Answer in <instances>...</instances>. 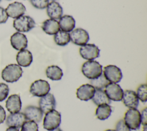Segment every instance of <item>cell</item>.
<instances>
[{"instance_id":"obj_1","label":"cell","mask_w":147,"mask_h":131,"mask_svg":"<svg viewBox=\"0 0 147 131\" xmlns=\"http://www.w3.org/2000/svg\"><path fill=\"white\" fill-rule=\"evenodd\" d=\"M22 73L21 66L16 64H10L3 68L1 72V77L6 82L13 83L18 80Z\"/></svg>"},{"instance_id":"obj_2","label":"cell","mask_w":147,"mask_h":131,"mask_svg":"<svg viewBox=\"0 0 147 131\" xmlns=\"http://www.w3.org/2000/svg\"><path fill=\"white\" fill-rule=\"evenodd\" d=\"M83 74L89 79H94L102 74V66L96 61L88 60L82 67Z\"/></svg>"},{"instance_id":"obj_3","label":"cell","mask_w":147,"mask_h":131,"mask_svg":"<svg viewBox=\"0 0 147 131\" xmlns=\"http://www.w3.org/2000/svg\"><path fill=\"white\" fill-rule=\"evenodd\" d=\"M61 114L55 110H52L45 114L43 120V127L50 131L59 128L61 124Z\"/></svg>"},{"instance_id":"obj_4","label":"cell","mask_w":147,"mask_h":131,"mask_svg":"<svg viewBox=\"0 0 147 131\" xmlns=\"http://www.w3.org/2000/svg\"><path fill=\"white\" fill-rule=\"evenodd\" d=\"M124 121L132 130H137L141 124V114L137 109H129L125 114Z\"/></svg>"},{"instance_id":"obj_5","label":"cell","mask_w":147,"mask_h":131,"mask_svg":"<svg viewBox=\"0 0 147 131\" xmlns=\"http://www.w3.org/2000/svg\"><path fill=\"white\" fill-rule=\"evenodd\" d=\"M35 21L28 16H21L13 21L14 28L20 32H28L35 27Z\"/></svg>"},{"instance_id":"obj_6","label":"cell","mask_w":147,"mask_h":131,"mask_svg":"<svg viewBox=\"0 0 147 131\" xmlns=\"http://www.w3.org/2000/svg\"><path fill=\"white\" fill-rule=\"evenodd\" d=\"M51 87L47 81L39 79L32 83L29 91L33 96L41 97L49 93Z\"/></svg>"},{"instance_id":"obj_7","label":"cell","mask_w":147,"mask_h":131,"mask_svg":"<svg viewBox=\"0 0 147 131\" xmlns=\"http://www.w3.org/2000/svg\"><path fill=\"white\" fill-rule=\"evenodd\" d=\"M103 75L106 79L111 83H117L122 78V74L119 68L114 65H109L104 68Z\"/></svg>"},{"instance_id":"obj_8","label":"cell","mask_w":147,"mask_h":131,"mask_svg":"<svg viewBox=\"0 0 147 131\" xmlns=\"http://www.w3.org/2000/svg\"><path fill=\"white\" fill-rule=\"evenodd\" d=\"M100 50L93 44H86L81 46L79 49L80 56L86 60H93L99 56Z\"/></svg>"},{"instance_id":"obj_9","label":"cell","mask_w":147,"mask_h":131,"mask_svg":"<svg viewBox=\"0 0 147 131\" xmlns=\"http://www.w3.org/2000/svg\"><path fill=\"white\" fill-rule=\"evenodd\" d=\"M90 37L88 32L82 28H76L71 31L70 40L77 45L82 46L87 43Z\"/></svg>"},{"instance_id":"obj_10","label":"cell","mask_w":147,"mask_h":131,"mask_svg":"<svg viewBox=\"0 0 147 131\" xmlns=\"http://www.w3.org/2000/svg\"><path fill=\"white\" fill-rule=\"evenodd\" d=\"M105 92L110 100L122 101L123 91L120 86L115 83H109L105 88Z\"/></svg>"},{"instance_id":"obj_11","label":"cell","mask_w":147,"mask_h":131,"mask_svg":"<svg viewBox=\"0 0 147 131\" xmlns=\"http://www.w3.org/2000/svg\"><path fill=\"white\" fill-rule=\"evenodd\" d=\"M39 107L43 113H47L56 107V100L52 94L48 93L45 95L40 97L38 101Z\"/></svg>"},{"instance_id":"obj_12","label":"cell","mask_w":147,"mask_h":131,"mask_svg":"<svg viewBox=\"0 0 147 131\" xmlns=\"http://www.w3.org/2000/svg\"><path fill=\"white\" fill-rule=\"evenodd\" d=\"M24 114L25 115L26 120L33 121L36 123L41 122L43 116V113L40 107L32 105L26 107L24 109Z\"/></svg>"},{"instance_id":"obj_13","label":"cell","mask_w":147,"mask_h":131,"mask_svg":"<svg viewBox=\"0 0 147 131\" xmlns=\"http://www.w3.org/2000/svg\"><path fill=\"white\" fill-rule=\"evenodd\" d=\"M26 121V118L24 113L19 111L10 113L6 120V124L9 127H15L19 129Z\"/></svg>"},{"instance_id":"obj_14","label":"cell","mask_w":147,"mask_h":131,"mask_svg":"<svg viewBox=\"0 0 147 131\" xmlns=\"http://www.w3.org/2000/svg\"><path fill=\"white\" fill-rule=\"evenodd\" d=\"M8 17L17 18L23 16L26 11L25 6L21 2H14L10 3L5 9Z\"/></svg>"},{"instance_id":"obj_15","label":"cell","mask_w":147,"mask_h":131,"mask_svg":"<svg viewBox=\"0 0 147 131\" xmlns=\"http://www.w3.org/2000/svg\"><path fill=\"white\" fill-rule=\"evenodd\" d=\"M10 43L13 48L21 51L28 47V39L23 33L16 32L10 37Z\"/></svg>"},{"instance_id":"obj_16","label":"cell","mask_w":147,"mask_h":131,"mask_svg":"<svg viewBox=\"0 0 147 131\" xmlns=\"http://www.w3.org/2000/svg\"><path fill=\"white\" fill-rule=\"evenodd\" d=\"M95 91V88L90 84L80 86L76 90V97L81 101H87L91 99Z\"/></svg>"},{"instance_id":"obj_17","label":"cell","mask_w":147,"mask_h":131,"mask_svg":"<svg viewBox=\"0 0 147 131\" xmlns=\"http://www.w3.org/2000/svg\"><path fill=\"white\" fill-rule=\"evenodd\" d=\"M5 106L7 111L10 113L19 112L22 106L20 96L18 94H12L10 95L6 101Z\"/></svg>"},{"instance_id":"obj_18","label":"cell","mask_w":147,"mask_h":131,"mask_svg":"<svg viewBox=\"0 0 147 131\" xmlns=\"http://www.w3.org/2000/svg\"><path fill=\"white\" fill-rule=\"evenodd\" d=\"M123 104L130 109H136L139 103V99L135 91L127 90L123 92L122 99Z\"/></svg>"},{"instance_id":"obj_19","label":"cell","mask_w":147,"mask_h":131,"mask_svg":"<svg viewBox=\"0 0 147 131\" xmlns=\"http://www.w3.org/2000/svg\"><path fill=\"white\" fill-rule=\"evenodd\" d=\"M63 13L62 7L56 1L49 3L47 7V13L51 19L56 20L60 19L62 17Z\"/></svg>"},{"instance_id":"obj_20","label":"cell","mask_w":147,"mask_h":131,"mask_svg":"<svg viewBox=\"0 0 147 131\" xmlns=\"http://www.w3.org/2000/svg\"><path fill=\"white\" fill-rule=\"evenodd\" d=\"M16 60L20 66L27 67L32 63L33 56L32 53L28 49H22L17 53Z\"/></svg>"},{"instance_id":"obj_21","label":"cell","mask_w":147,"mask_h":131,"mask_svg":"<svg viewBox=\"0 0 147 131\" xmlns=\"http://www.w3.org/2000/svg\"><path fill=\"white\" fill-rule=\"evenodd\" d=\"M41 28L43 31L49 35L55 34L60 30L59 22L53 19H48L42 22Z\"/></svg>"},{"instance_id":"obj_22","label":"cell","mask_w":147,"mask_h":131,"mask_svg":"<svg viewBox=\"0 0 147 131\" xmlns=\"http://www.w3.org/2000/svg\"><path fill=\"white\" fill-rule=\"evenodd\" d=\"M60 28L64 32H71L75 26V21L72 16L64 15L62 16L59 22Z\"/></svg>"},{"instance_id":"obj_23","label":"cell","mask_w":147,"mask_h":131,"mask_svg":"<svg viewBox=\"0 0 147 131\" xmlns=\"http://www.w3.org/2000/svg\"><path fill=\"white\" fill-rule=\"evenodd\" d=\"M93 102L97 106L102 104H110L111 100L107 96L103 90H95L94 95L92 98Z\"/></svg>"},{"instance_id":"obj_24","label":"cell","mask_w":147,"mask_h":131,"mask_svg":"<svg viewBox=\"0 0 147 131\" xmlns=\"http://www.w3.org/2000/svg\"><path fill=\"white\" fill-rule=\"evenodd\" d=\"M112 112L111 107L108 104L99 105L96 109L95 115L96 118L100 120H105L111 115Z\"/></svg>"},{"instance_id":"obj_25","label":"cell","mask_w":147,"mask_h":131,"mask_svg":"<svg viewBox=\"0 0 147 131\" xmlns=\"http://www.w3.org/2000/svg\"><path fill=\"white\" fill-rule=\"evenodd\" d=\"M47 78L52 80H59L61 79L63 73L62 70L57 66H50L46 69Z\"/></svg>"},{"instance_id":"obj_26","label":"cell","mask_w":147,"mask_h":131,"mask_svg":"<svg viewBox=\"0 0 147 131\" xmlns=\"http://www.w3.org/2000/svg\"><path fill=\"white\" fill-rule=\"evenodd\" d=\"M55 43L59 46H65L70 41V34L63 30H59L54 34Z\"/></svg>"},{"instance_id":"obj_27","label":"cell","mask_w":147,"mask_h":131,"mask_svg":"<svg viewBox=\"0 0 147 131\" xmlns=\"http://www.w3.org/2000/svg\"><path fill=\"white\" fill-rule=\"evenodd\" d=\"M110 82L106 79L102 74L98 78L91 79L90 84L92 86L95 90H103Z\"/></svg>"},{"instance_id":"obj_28","label":"cell","mask_w":147,"mask_h":131,"mask_svg":"<svg viewBox=\"0 0 147 131\" xmlns=\"http://www.w3.org/2000/svg\"><path fill=\"white\" fill-rule=\"evenodd\" d=\"M136 95L141 102L145 103L147 101V86L146 84H141L137 89Z\"/></svg>"},{"instance_id":"obj_29","label":"cell","mask_w":147,"mask_h":131,"mask_svg":"<svg viewBox=\"0 0 147 131\" xmlns=\"http://www.w3.org/2000/svg\"><path fill=\"white\" fill-rule=\"evenodd\" d=\"M21 131H38V126L34 121H26L22 125Z\"/></svg>"},{"instance_id":"obj_30","label":"cell","mask_w":147,"mask_h":131,"mask_svg":"<svg viewBox=\"0 0 147 131\" xmlns=\"http://www.w3.org/2000/svg\"><path fill=\"white\" fill-rule=\"evenodd\" d=\"M32 6L38 9L46 8L49 3V0H30Z\"/></svg>"},{"instance_id":"obj_31","label":"cell","mask_w":147,"mask_h":131,"mask_svg":"<svg viewBox=\"0 0 147 131\" xmlns=\"http://www.w3.org/2000/svg\"><path fill=\"white\" fill-rule=\"evenodd\" d=\"M9 93V86L4 83H0V102L4 101L7 98Z\"/></svg>"},{"instance_id":"obj_32","label":"cell","mask_w":147,"mask_h":131,"mask_svg":"<svg viewBox=\"0 0 147 131\" xmlns=\"http://www.w3.org/2000/svg\"><path fill=\"white\" fill-rule=\"evenodd\" d=\"M115 131H131V129L125 124L123 120H121L116 124Z\"/></svg>"},{"instance_id":"obj_33","label":"cell","mask_w":147,"mask_h":131,"mask_svg":"<svg viewBox=\"0 0 147 131\" xmlns=\"http://www.w3.org/2000/svg\"><path fill=\"white\" fill-rule=\"evenodd\" d=\"M8 19V16L6 11V10L0 7V24L5 23Z\"/></svg>"},{"instance_id":"obj_34","label":"cell","mask_w":147,"mask_h":131,"mask_svg":"<svg viewBox=\"0 0 147 131\" xmlns=\"http://www.w3.org/2000/svg\"><path fill=\"white\" fill-rule=\"evenodd\" d=\"M140 114H141V124H142V125H147V108L146 107L144 108L142 110Z\"/></svg>"},{"instance_id":"obj_35","label":"cell","mask_w":147,"mask_h":131,"mask_svg":"<svg viewBox=\"0 0 147 131\" xmlns=\"http://www.w3.org/2000/svg\"><path fill=\"white\" fill-rule=\"evenodd\" d=\"M6 119V112L3 107L0 105V124L3 123Z\"/></svg>"},{"instance_id":"obj_36","label":"cell","mask_w":147,"mask_h":131,"mask_svg":"<svg viewBox=\"0 0 147 131\" xmlns=\"http://www.w3.org/2000/svg\"><path fill=\"white\" fill-rule=\"evenodd\" d=\"M6 131H19L18 129L15 127H9L6 129Z\"/></svg>"},{"instance_id":"obj_37","label":"cell","mask_w":147,"mask_h":131,"mask_svg":"<svg viewBox=\"0 0 147 131\" xmlns=\"http://www.w3.org/2000/svg\"><path fill=\"white\" fill-rule=\"evenodd\" d=\"M50 131H63L60 128H56V129H53V130H50Z\"/></svg>"},{"instance_id":"obj_38","label":"cell","mask_w":147,"mask_h":131,"mask_svg":"<svg viewBox=\"0 0 147 131\" xmlns=\"http://www.w3.org/2000/svg\"><path fill=\"white\" fill-rule=\"evenodd\" d=\"M143 131H147V125H143Z\"/></svg>"},{"instance_id":"obj_39","label":"cell","mask_w":147,"mask_h":131,"mask_svg":"<svg viewBox=\"0 0 147 131\" xmlns=\"http://www.w3.org/2000/svg\"><path fill=\"white\" fill-rule=\"evenodd\" d=\"M105 131H115V130H113V129H107V130H106Z\"/></svg>"},{"instance_id":"obj_40","label":"cell","mask_w":147,"mask_h":131,"mask_svg":"<svg viewBox=\"0 0 147 131\" xmlns=\"http://www.w3.org/2000/svg\"><path fill=\"white\" fill-rule=\"evenodd\" d=\"M52 1H56V0H52Z\"/></svg>"},{"instance_id":"obj_41","label":"cell","mask_w":147,"mask_h":131,"mask_svg":"<svg viewBox=\"0 0 147 131\" xmlns=\"http://www.w3.org/2000/svg\"><path fill=\"white\" fill-rule=\"evenodd\" d=\"M7 1H10V0H7Z\"/></svg>"},{"instance_id":"obj_42","label":"cell","mask_w":147,"mask_h":131,"mask_svg":"<svg viewBox=\"0 0 147 131\" xmlns=\"http://www.w3.org/2000/svg\"><path fill=\"white\" fill-rule=\"evenodd\" d=\"M0 1H1V0H0Z\"/></svg>"}]
</instances>
